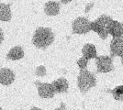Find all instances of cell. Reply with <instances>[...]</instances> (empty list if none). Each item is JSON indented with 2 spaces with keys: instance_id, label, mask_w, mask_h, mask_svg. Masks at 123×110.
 <instances>
[{
  "instance_id": "7402d4cb",
  "label": "cell",
  "mask_w": 123,
  "mask_h": 110,
  "mask_svg": "<svg viewBox=\"0 0 123 110\" xmlns=\"http://www.w3.org/2000/svg\"><path fill=\"white\" fill-rule=\"evenodd\" d=\"M0 110H3V109H2V107H1V106H0Z\"/></svg>"
},
{
  "instance_id": "52a82bcc",
  "label": "cell",
  "mask_w": 123,
  "mask_h": 110,
  "mask_svg": "<svg viewBox=\"0 0 123 110\" xmlns=\"http://www.w3.org/2000/svg\"><path fill=\"white\" fill-rule=\"evenodd\" d=\"M110 52L112 56L123 57V37L113 38L110 42Z\"/></svg>"
},
{
  "instance_id": "3957f363",
  "label": "cell",
  "mask_w": 123,
  "mask_h": 110,
  "mask_svg": "<svg viewBox=\"0 0 123 110\" xmlns=\"http://www.w3.org/2000/svg\"><path fill=\"white\" fill-rule=\"evenodd\" d=\"M77 84L80 91L83 93H86L97 85V79L94 73L84 69L80 70V73L77 78Z\"/></svg>"
},
{
  "instance_id": "4fadbf2b",
  "label": "cell",
  "mask_w": 123,
  "mask_h": 110,
  "mask_svg": "<svg viewBox=\"0 0 123 110\" xmlns=\"http://www.w3.org/2000/svg\"><path fill=\"white\" fill-rule=\"evenodd\" d=\"M24 57V51L21 46H15L6 54V59L11 61H18Z\"/></svg>"
},
{
  "instance_id": "5b68a950",
  "label": "cell",
  "mask_w": 123,
  "mask_h": 110,
  "mask_svg": "<svg viewBox=\"0 0 123 110\" xmlns=\"http://www.w3.org/2000/svg\"><path fill=\"white\" fill-rule=\"evenodd\" d=\"M96 64L98 73H109L114 70L113 59L110 56H97Z\"/></svg>"
},
{
  "instance_id": "6da1fadb",
  "label": "cell",
  "mask_w": 123,
  "mask_h": 110,
  "mask_svg": "<svg viewBox=\"0 0 123 110\" xmlns=\"http://www.w3.org/2000/svg\"><path fill=\"white\" fill-rule=\"evenodd\" d=\"M54 41V34L50 28L40 27L32 38V43L39 49H46Z\"/></svg>"
},
{
  "instance_id": "5bb4252c",
  "label": "cell",
  "mask_w": 123,
  "mask_h": 110,
  "mask_svg": "<svg viewBox=\"0 0 123 110\" xmlns=\"http://www.w3.org/2000/svg\"><path fill=\"white\" fill-rule=\"evenodd\" d=\"M10 4H0V20L3 22H8L11 20L12 14H11Z\"/></svg>"
},
{
  "instance_id": "277c9868",
  "label": "cell",
  "mask_w": 123,
  "mask_h": 110,
  "mask_svg": "<svg viewBox=\"0 0 123 110\" xmlns=\"http://www.w3.org/2000/svg\"><path fill=\"white\" fill-rule=\"evenodd\" d=\"M73 32L74 34H86L90 30V21L86 17H79L75 18L72 24Z\"/></svg>"
},
{
  "instance_id": "9a60e30c",
  "label": "cell",
  "mask_w": 123,
  "mask_h": 110,
  "mask_svg": "<svg viewBox=\"0 0 123 110\" xmlns=\"http://www.w3.org/2000/svg\"><path fill=\"white\" fill-rule=\"evenodd\" d=\"M114 98L118 101H123V84L118 85L111 91Z\"/></svg>"
},
{
  "instance_id": "8fae6325",
  "label": "cell",
  "mask_w": 123,
  "mask_h": 110,
  "mask_svg": "<svg viewBox=\"0 0 123 110\" xmlns=\"http://www.w3.org/2000/svg\"><path fill=\"white\" fill-rule=\"evenodd\" d=\"M51 84H52V86H53V88H54L55 93H58V94L66 93L68 88H69L68 81H67L65 78H63V77L53 81Z\"/></svg>"
},
{
  "instance_id": "2e32d148",
  "label": "cell",
  "mask_w": 123,
  "mask_h": 110,
  "mask_svg": "<svg viewBox=\"0 0 123 110\" xmlns=\"http://www.w3.org/2000/svg\"><path fill=\"white\" fill-rule=\"evenodd\" d=\"M35 74L37 76H40V77H43L46 75V68L45 66L41 65L39 67H37V69L35 70Z\"/></svg>"
},
{
  "instance_id": "7a4b0ae2",
  "label": "cell",
  "mask_w": 123,
  "mask_h": 110,
  "mask_svg": "<svg viewBox=\"0 0 123 110\" xmlns=\"http://www.w3.org/2000/svg\"><path fill=\"white\" fill-rule=\"evenodd\" d=\"M113 18L108 15H101L96 20L90 21V30L98 33L102 40H106L109 35L108 32V27Z\"/></svg>"
},
{
  "instance_id": "ffe728a7",
  "label": "cell",
  "mask_w": 123,
  "mask_h": 110,
  "mask_svg": "<svg viewBox=\"0 0 123 110\" xmlns=\"http://www.w3.org/2000/svg\"><path fill=\"white\" fill-rule=\"evenodd\" d=\"M63 109H64V105H63V104H62L61 107H58V108H56L55 110H63Z\"/></svg>"
},
{
  "instance_id": "e0dca14e",
  "label": "cell",
  "mask_w": 123,
  "mask_h": 110,
  "mask_svg": "<svg viewBox=\"0 0 123 110\" xmlns=\"http://www.w3.org/2000/svg\"><path fill=\"white\" fill-rule=\"evenodd\" d=\"M87 63H88V60L86 59L85 57H82L77 61V65H78V67L80 68V70H84V69L86 68Z\"/></svg>"
},
{
  "instance_id": "8992f818",
  "label": "cell",
  "mask_w": 123,
  "mask_h": 110,
  "mask_svg": "<svg viewBox=\"0 0 123 110\" xmlns=\"http://www.w3.org/2000/svg\"><path fill=\"white\" fill-rule=\"evenodd\" d=\"M35 84L38 87V94L41 98H52L56 94L51 84L41 83L39 81H36Z\"/></svg>"
},
{
  "instance_id": "7c38bea8",
  "label": "cell",
  "mask_w": 123,
  "mask_h": 110,
  "mask_svg": "<svg viewBox=\"0 0 123 110\" xmlns=\"http://www.w3.org/2000/svg\"><path fill=\"white\" fill-rule=\"evenodd\" d=\"M82 53L83 57L87 59L88 61L90 59H96L98 56L97 48L94 44H91V43H86L84 45V47L82 48Z\"/></svg>"
},
{
  "instance_id": "ba28073f",
  "label": "cell",
  "mask_w": 123,
  "mask_h": 110,
  "mask_svg": "<svg viewBox=\"0 0 123 110\" xmlns=\"http://www.w3.org/2000/svg\"><path fill=\"white\" fill-rule=\"evenodd\" d=\"M108 32L113 38H118V37L123 36V23L117 20L110 21L109 25L108 27Z\"/></svg>"
},
{
  "instance_id": "44dd1931",
  "label": "cell",
  "mask_w": 123,
  "mask_h": 110,
  "mask_svg": "<svg viewBox=\"0 0 123 110\" xmlns=\"http://www.w3.org/2000/svg\"><path fill=\"white\" fill-rule=\"evenodd\" d=\"M31 110H42V109H41V108H38V107H35V106H34V107H32Z\"/></svg>"
},
{
  "instance_id": "ac0fdd59",
  "label": "cell",
  "mask_w": 123,
  "mask_h": 110,
  "mask_svg": "<svg viewBox=\"0 0 123 110\" xmlns=\"http://www.w3.org/2000/svg\"><path fill=\"white\" fill-rule=\"evenodd\" d=\"M4 41V32L2 30V29H0V44Z\"/></svg>"
},
{
  "instance_id": "603a6c76",
  "label": "cell",
  "mask_w": 123,
  "mask_h": 110,
  "mask_svg": "<svg viewBox=\"0 0 123 110\" xmlns=\"http://www.w3.org/2000/svg\"><path fill=\"white\" fill-rule=\"evenodd\" d=\"M122 63H123V57H122Z\"/></svg>"
},
{
  "instance_id": "d6986e66",
  "label": "cell",
  "mask_w": 123,
  "mask_h": 110,
  "mask_svg": "<svg viewBox=\"0 0 123 110\" xmlns=\"http://www.w3.org/2000/svg\"><path fill=\"white\" fill-rule=\"evenodd\" d=\"M73 0H61V3L63 4V5H66V4H69L70 2H72Z\"/></svg>"
},
{
  "instance_id": "30bf717a",
  "label": "cell",
  "mask_w": 123,
  "mask_h": 110,
  "mask_svg": "<svg viewBox=\"0 0 123 110\" xmlns=\"http://www.w3.org/2000/svg\"><path fill=\"white\" fill-rule=\"evenodd\" d=\"M61 4L56 1H49L44 5V12L47 16L54 17L60 13Z\"/></svg>"
},
{
  "instance_id": "9c48e42d",
  "label": "cell",
  "mask_w": 123,
  "mask_h": 110,
  "mask_svg": "<svg viewBox=\"0 0 123 110\" xmlns=\"http://www.w3.org/2000/svg\"><path fill=\"white\" fill-rule=\"evenodd\" d=\"M15 81V73L8 68L0 70V84L3 85H10Z\"/></svg>"
}]
</instances>
